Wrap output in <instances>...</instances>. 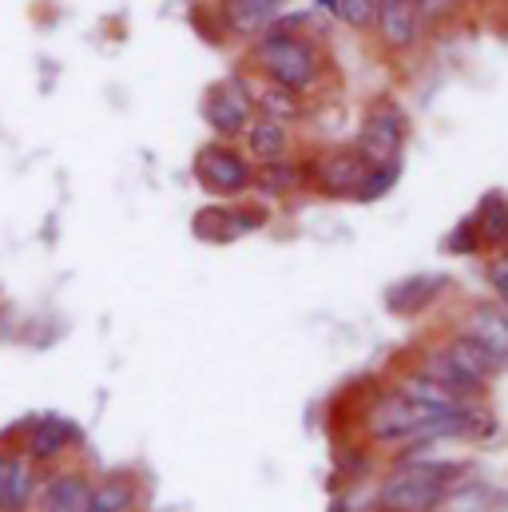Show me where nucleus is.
<instances>
[{"label":"nucleus","mask_w":508,"mask_h":512,"mask_svg":"<svg viewBox=\"0 0 508 512\" xmlns=\"http://www.w3.org/2000/svg\"><path fill=\"white\" fill-rule=\"evenodd\" d=\"M457 465H433V461H413L389 473L378 489V509L385 512H433L445 501L449 481L457 477Z\"/></svg>","instance_id":"obj_1"},{"label":"nucleus","mask_w":508,"mask_h":512,"mask_svg":"<svg viewBox=\"0 0 508 512\" xmlns=\"http://www.w3.org/2000/svg\"><path fill=\"white\" fill-rule=\"evenodd\" d=\"M258 56H262V68L270 72L274 88L302 92L318 76V48L302 36H266Z\"/></svg>","instance_id":"obj_2"},{"label":"nucleus","mask_w":508,"mask_h":512,"mask_svg":"<svg viewBox=\"0 0 508 512\" xmlns=\"http://www.w3.org/2000/svg\"><path fill=\"white\" fill-rule=\"evenodd\" d=\"M84 441L80 425H72L68 417H36L28 429H24V441H20V453L44 469V465H56L68 449H76Z\"/></svg>","instance_id":"obj_3"},{"label":"nucleus","mask_w":508,"mask_h":512,"mask_svg":"<svg viewBox=\"0 0 508 512\" xmlns=\"http://www.w3.org/2000/svg\"><path fill=\"white\" fill-rule=\"evenodd\" d=\"M195 179H199L207 191H215V195H239V191L251 187V167H247V159L235 155L231 147L211 143V147H203V151L195 155Z\"/></svg>","instance_id":"obj_4"},{"label":"nucleus","mask_w":508,"mask_h":512,"mask_svg":"<svg viewBox=\"0 0 508 512\" xmlns=\"http://www.w3.org/2000/svg\"><path fill=\"white\" fill-rule=\"evenodd\" d=\"M251 112H254V100H251V92L243 88V80H227V84L211 88L207 100H203V116H207V124L219 131L223 139L247 131Z\"/></svg>","instance_id":"obj_5"},{"label":"nucleus","mask_w":508,"mask_h":512,"mask_svg":"<svg viewBox=\"0 0 508 512\" xmlns=\"http://www.w3.org/2000/svg\"><path fill=\"white\" fill-rule=\"evenodd\" d=\"M92 477L80 469H60L40 477V493H36V512H88L92 501Z\"/></svg>","instance_id":"obj_6"},{"label":"nucleus","mask_w":508,"mask_h":512,"mask_svg":"<svg viewBox=\"0 0 508 512\" xmlns=\"http://www.w3.org/2000/svg\"><path fill=\"white\" fill-rule=\"evenodd\" d=\"M401 143H405V116H401L393 104H378V108L370 112V120L362 124L358 151H362L366 159L385 163V159H397Z\"/></svg>","instance_id":"obj_7"},{"label":"nucleus","mask_w":508,"mask_h":512,"mask_svg":"<svg viewBox=\"0 0 508 512\" xmlns=\"http://www.w3.org/2000/svg\"><path fill=\"white\" fill-rule=\"evenodd\" d=\"M374 28L389 48H413L421 36V12L413 0H378Z\"/></svg>","instance_id":"obj_8"},{"label":"nucleus","mask_w":508,"mask_h":512,"mask_svg":"<svg viewBox=\"0 0 508 512\" xmlns=\"http://www.w3.org/2000/svg\"><path fill=\"white\" fill-rule=\"evenodd\" d=\"M366 175H370V159L362 155V151H330L326 159H322V183H326V191H334V195H358V187L366 183Z\"/></svg>","instance_id":"obj_9"},{"label":"nucleus","mask_w":508,"mask_h":512,"mask_svg":"<svg viewBox=\"0 0 508 512\" xmlns=\"http://www.w3.org/2000/svg\"><path fill=\"white\" fill-rule=\"evenodd\" d=\"M465 334H469L473 342H481V346L497 358V366H501V370H508V314L505 310H493V306L473 310V314H469Z\"/></svg>","instance_id":"obj_10"},{"label":"nucleus","mask_w":508,"mask_h":512,"mask_svg":"<svg viewBox=\"0 0 508 512\" xmlns=\"http://www.w3.org/2000/svg\"><path fill=\"white\" fill-rule=\"evenodd\" d=\"M441 290H445V278H441V274H417V278L397 282V286L385 294V302H389L393 314H421L425 306L437 302Z\"/></svg>","instance_id":"obj_11"},{"label":"nucleus","mask_w":508,"mask_h":512,"mask_svg":"<svg viewBox=\"0 0 508 512\" xmlns=\"http://www.w3.org/2000/svg\"><path fill=\"white\" fill-rule=\"evenodd\" d=\"M441 354H445V358H449V362H453L469 382H477V385H485L497 370H501V366H497V358H493L481 342H473L469 334L453 338V342H449V350H441Z\"/></svg>","instance_id":"obj_12"},{"label":"nucleus","mask_w":508,"mask_h":512,"mask_svg":"<svg viewBox=\"0 0 508 512\" xmlns=\"http://www.w3.org/2000/svg\"><path fill=\"white\" fill-rule=\"evenodd\" d=\"M282 4L286 0H227L223 12H227V24L231 28H239V32H262L278 16Z\"/></svg>","instance_id":"obj_13"},{"label":"nucleus","mask_w":508,"mask_h":512,"mask_svg":"<svg viewBox=\"0 0 508 512\" xmlns=\"http://www.w3.org/2000/svg\"><path fill=\"white\" fill-rule=\"evenodd\" d=\"M473 223H477V235H481V243H489V247H501L508 239V199L505 195H485L481 199V207H477V215H473Z\"/></svg>","instance_id":"obj_14"},{"label":"nucleus","mask_w":508,"mask_h":512,"mask_svg":"<svg viewBox=\"0 0 508 512\" xmlns=\"http://www.w3.org/2000/svg\"><path fill=\"white\" fill-rule=\"evenodd\" d=\"M417 374H425V378H433L437 385H445V389H449L453 397H461V401L485 389V385L469 382V378H465V374H461V370H457V366H453L445 354H433V358H425V366H421Z\"/></svg>","instance_id":"obj_15"},{"label":"nucleus","mask_w":508,"mask_h":512,"mask_svg":"<svg viewBox=\"0 0 508 512\" xmlns=\"http://www.w3.org/2000/svg\"><path fill=\"white\" fill-rule=\"evenodd\" d=\"M247 147L254 151V159L274 163L286 155V131L274 120H254V124H247Z\"/></svg>","instance_id":"obj_16"},{"label":"nucleus","mask_w":508,"mask_h":512,"mask_svg":"<svg viewBox=\"0 0 508 512\" xmlns=\"http://www.w3.org/2000/svg\"><path fill=\"white\" fill-rule=\"evenodd\" d=\"M401 397H409V401H417V405H441V409H457V405H465L461 397H453L445 385H437L433 378H425V374L405 378V382H401Z\"/></svg>","instance_id":"obj_17"},{"label":"nucleus","mask_w":508,"mask_h":512,"mask_svg":"<svg viewBox=\"0 0 508 512\" xmlns=\"http://www.w3.org/2000/svg\"><path fill=\"white\" fill-rule=\"evenodd\" d=\"M397 179H401V163H397V159H385V163H378V167H370L366 183L358 187V199H362V203H378L381 195L393 191Z\"/></svg>","instance_id":"obj_18"},{"label":"nucleus","mask_w":508,"mask_h":512,"mask_svg":"<svg viewBox=\"0 0 508 512\" xmlns=\"http://www.w3.org/2000/svg\"><path fill=\"white\" fill-rule=\"evenodd\" d=\"M298 183H302V171L290 167V163H282V159H274V163L262 167V187H266L270 195H286V191H294Z\"/></svg>","instance_id":"obj_19"},{"label":"nucleus","mask_w":508,"mask_h":512,"mask_svg":"<svg viewBox=\"0 0 508 512\" xmlns=\"http://www.w3.org/2000/svg\"><path fill=\"white\" fill-rule=\"evenodd\" d=\"M262 108L270 112L266 120H274V124H278V120H294V116L302 112V108H298V92H286V88H266V92H262Z\"/></svg>","instance_id":"obj_20"},{"label":"nucleus","mask_w":508,"mask_h":512,"mask_svg":"<svg viewBox=\"0 0 508 512\" xmlns=\"http://www.w3.org/2000/svg\"><path fill=\"white\" fill-rule=\"evenodd\" d=\"M334 16L354 28H370L378 16V0H334Z\"/></svg>","instance_id":"obj_21"},{"label":"nucleus","mask_w":508,"mask_h":512,"mask_svg":"<svg viewBox=\"0 0 508 512\" xmlns=\"http://www.w3.org/2000/svg\"><path fill=\"white\" fill-rule=\"evenodd\" d=\"M477 243H481V235H477V223L473 219H465V223H457L453 231H449V251L453 255H473L477 251Z\"/></svg>","instance_id":"obj_22"},{"label":"nucleus","mask_w":508,"mask_h":512,"mask_svg":"<svg viewBox=\"0 0 508 512\" xmlns=\"http://www.w3.org/2000/svg\"><path fill=\"white\" fill-rule=\"evenodd\" d=\"M413 4H417V12L429 16V20H437V16H445V12L457 8V0H413Z\"/></svg>","instance_id":"obj_23"},{"label":"nucleus","mask_w":508,"mask_h":512,"mask_svg":"<svg viewBox=\"0 0 508 512\" xmlns=\"http://www.w3.org/2000/svg\"><path fill=\"white\" fill-rule=\"evenodd\" d=\"M489 278H493V286H497V294L508 302V255H501L493 262V270H489Z\"/></svg>","instance_id":"obj_24"},{"label":"nucleus","mask_w":508,"mask_h":512,"mask_svg":"<svg viewBox=\"0 0 508 512\" xmlns=\"http://www.w3.org/2000/svg\"><path fill=\"white\" fill-rule=\"evenodd\" d=\"M12 457H16V449H0V497H4V481H8V469H12Z\"/></svg>","instance_id":"obj_25"}]
</instances>
